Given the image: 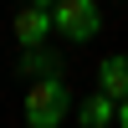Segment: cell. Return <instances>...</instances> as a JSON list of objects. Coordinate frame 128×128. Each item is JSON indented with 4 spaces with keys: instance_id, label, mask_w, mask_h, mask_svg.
<instances>
[{
    "instance_id": "1",
    "label": "cell",
    "mask_w": 128,
    "mask_h": 128,
    "mask_svg": "<svg viewBox=\"0 0 128 128\" xmlns=\"http://www.w3.org/2000/svg\"><path fill=\"white\" fill-rule=\"evenodd\" d=\"M72 113V87L62 77H41L26 87V98H20V118L31 128H62V118Z\"/></svg>"
},
{
    "instance_id": "2",
    "label": "cell",
    "mask_w": 128,
    "mask_h": 128,
    "mask_svg": "<svg viewBox=\"0 0 128 128\" xmlns=\"http://www.w3.org/2000/svg\"><path fill=\"white\" fill-rule=\"evenodd\" d=\"M51 20H56V31L67 41H98L102 36V5L98 0H56L51 5Z\"/></svg>"
},
{
    "instance_id": "3",
    "label": "cell",
    "mask_w": 128,
    "mask_h": 128,
    "mask_svg": "<svg viewBox=\"0 0 128 128\" xmlns=\"http://www.w3.org/2000/svg\"><path fill=\"white\" fill-rule=\"evenodd\" d=\"M51 31H56V20H51V10L41 0H31V5L16 10V41H20V51H36Z\"/></svg>"
},
{
    "instance_id": "4",
    "label": "cell",
    "mask_w": 128,
    "mask_h": 128,
    "mask_svg": "<svg viewBox=\"0 0 128 128\" xmlns=\"http://www.w3.org/2000/svg\"><path fill=\"white\" fill-rule=\"evenodd\" d=\"M77 118L87 123V128H108V123H118V98H108V92L98 87V92L77 108Z\"/></svg>"
},
{
    "instance_id": "5",
    "label": "cell",
    "mask_w": 128,
    "mask_h": 128,
    "mask_svg": "<svg viewBox=\"0 0 128 128\" xmlns=\"http://www.w3.org/2000/svg\"><path fill=\"white\" fill-rule=\"evenodd\" d=\"M98 87L108 92V98H128V56H123V51H118V56H102Z\"/></svg>"
},
{
    "instance_id": "6",
    "label": "cell",
    "mask_w": 128,
    "mask_h": 128,
    "mask_svg": "<svg viewBox=\"0 0 128 128\" xmlns=\"http://www.w3.org/2000/svg\"><path fill=\"white\" fill-rule=\"evenodd\" d=\"M118 123L128 128V98H118Z\"/></svg>"
}]
</instances>
